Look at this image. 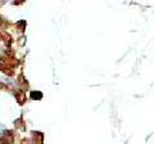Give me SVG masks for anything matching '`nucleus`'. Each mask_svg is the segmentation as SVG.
Instances as JSON below:
<instances>
[{
    "instance_id": "obj_1",
    "label": "nucleus",
    "mask_w": 154,
    "mask_h": 144,
    "mask_svg": "<svg viewBox=\"0 0 154 144\" xmlns=\"http://www.w3.org/2000/svg\"><path fill=\"white\" fill-rule=\"evenodd\" d=\"M31 97H32V99H41L42 98V94L40 93V92H33L32 94H31Z\"/></svg>"
},
{
    "instance_id": "obj_2",
    "label": "nucleus",
    "mask_w": 154,
    "mask_h": 144,
    "mask_svg": "<svg viewBox=\"0 0 154 144\" xmlns=\"http://www.w3.org/2000/svg\"><path fill=\"white\" fill-rule=\"evenodd\" d=\"M4 133H5V127H4L3 125H0V138L4 135Z\"/></svg>"
}]
</instances>
